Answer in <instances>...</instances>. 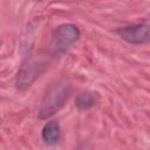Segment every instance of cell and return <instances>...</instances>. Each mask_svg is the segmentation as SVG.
I'll return each instance as SVG.
<instances>
[{
  "label": "cell",
  "instance_id": "2",
  "mask_svg": "<svg viewBox=\"0 0 150 150\" xmlns=\"http://www.w3.org/2000/svg\"><path fill=\"white\" fill-rule=\"evenodd\" d=\"M80 35L81 32L76 25L62 23L52 33L50 49L54 54H63L80 39Z\"/></svg>",
  "mask_w": 150,
  "mask_h": 150
},
{
  "label": "cell",
  "instance_id": "3",
  "mask_svg": "<svg viewBox=\"0 0 150 150\" xmlns=\"http://www.w3.org/2000/svg\"><path fill=\"white\" fill-rule=\"evenodd\" d=\"M42 67H43V63L39 59H36L33 55L27 56L18 70L16 79H15L16 88L21 91L28 89L34 83V81L39 77L42 70Z\"/></svg>",
  "mask_w": 150,
  "mask_h": 150
},
{
  "label": "cell",
  "instance_id": "4",
  "mask_svg": "<svg viewBox=\"0 0 150 150\" xmlns=\"http://www.w3.org/2000/svg\"><path fill=\"white\" fill-rule=\"evenodd\" d=\"M150 27L148 23H137L131 26L121 27L116 30V34L128 43L131 45H144L150 39Z\"/></svg>",
  "mask_w": 150,
  "mask_h": 150
},
{
  "label": "cell",
  "instance_id": "5",
  "mask_svg": "<svg viewBox=\"0 0 150 150\" xmlns=\"http://www.w3.org/2000/svg\"><path fill=\"white\" fill-rule=\"evenodd\" d=\"M41 137L45 143L47 144H55L61 138V128L60 124L56 121H49L47 122L41 131Z\"/></svg>",
  "mask_w": 150,
  "mask_h": 150
},
{
  "label": "cell",
  "instance_id": "1",
  "mask_svg": "<svg viewBox=\"0 0 150 150\" xmlns=\"http://www.w3.org/2000/svg\"><path fill=\"white\" fill-rule=\"evenodd\" d=\"M71 91V84L67 79H62L53 84L45 94L41 105L38 110V116L41 120H46L57 112L66 103Z\"/></svg>",
  "mask_w": 150,
  "mask_h": 150
},
{
  "label": "cell",
  "instance_id": "6",
  "mask_svg": "<svg viewBox=\"0 0 150 150\" xmlns=\"http://www.w3.org/2000/svg\"><path fill=\"white\" fill-rule=\"evenodd\" d=\"M98 97L97 94L94 91H81L77 94L76 98H75V105L79 110H88L90 108H93L96 102H97Z\"/></svg>",
  "mask_w": 150,
  "mask_h": 150
}]
</instances>
